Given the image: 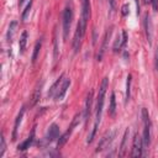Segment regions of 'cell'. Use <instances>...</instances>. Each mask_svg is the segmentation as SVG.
Returning a JSON list of instances; mask_svg holds the SVG:
<instances>
[{"label":"cell","instance_id":"obj_4","mask_svg":"<svg viewBox=\"0 0 158 158\" xmlns=\"http://www.w3.org/2000/svg\"><path fill=\"white\" fill-rule=\"evenodd\" d=\"M79 121H81V115H75L74 119H73V121H72V124H70V126H69V128H68L62 136H59V140H58V142H57V148H62V147L65 144V142L68 141L69 136L72 135L74 127L79 124Z\"/></svg>","mask_w":158,"mask_h":158},{"label":"cell","instance_id":"obj_28","mask_svg":"<svg viewBox=\"0 0 158 158\" xmlns=\"http://www.w3.org/2000/svg\"><path fill=\"white\" fill-rule=\"evenodd\" d=\"M154 68H156V70H158V47H157L156 57H154Z\"/></svg>","mask_w":158,"mask_h":158},{"label":"cell","instance_id":"obj_6","mask_svg":"<svg viewBox=\"0 0 158 158\" xmlns=\"http://www.w3.org/2000/svg\"><path fill=\"white\" fill-rule=\"evenodd\" d=\"M142 149H143V142H142V137L136 133L133 137V142H132V152H131V157L137 158L142 156Z\"/></svg>","mask_w":158,"mask_h":158},{"label":"cell","instance_id":"obj_31","mask_svg":"<svg viewBox=\"0 0 158 158\" xmlns=\"http://www.w3.org/2000/svg\"><path fill=\"white\" fill-rule=\"evenodd\" d=\"M109 3H110V8H111V10H113L114 6H115V0H109Z\"/></svg>","mask_w":158,"mask_h":158},{"label":"cell","instance_id":"obj_25","mask_svg":"<svg viewBox=\"0 0 158 158\" xmlns=\"http://www.w3.org/2000/svg\"><path fill=\"white\" fill-rule=\"evenodd\" d=\"M0 142H2V146H0V157L4 156V152L6 149V144H5V138L4 136H2V138H0Z\"/></svg>","mask_w":158,"mask_h":158},{"label":"cell","instance_id":"obj_11","mask_svg":"<svg viewBox=\"0 0 158 158\" xmlns=\"http://www.w3.org/2000/svg\"><path fill=\"white\" fill-rule=\"evenodd\" d=\"M92 108H93V90H90L88 93V97H87V103H85V110H84V120L85 122L88 124V120L90 117V114H92Z\"/></svg>","mask_w":158,"mask_h":158},{"label":"cell","instance_id":"obj_30","mask_svg":"<svg viewBox=\"0 0 158 158\" xmlns=\"http://www.w3.org/2000/svg\"><path fill=\"white\" fill-rule=\"evenodd\" d=\"M135 3H136V13H137V15H140V3H138V0H135Z\"/></svg>","mask_w":158,"mask_h":158},{"label":"cell","instance_id":"obj_22","mask_svg":"<svg viewBox=\"0 0 158 158\" xmlns=\"http://www.w3.org/2000/svg\"><path fill=\"white\" fill-rule=\"evenodd\" d=\"M131 74L127 75V81H126V95H125V100L126 103L130 100V97H131Z\"/></svg>","mask_w":158,"mask_h":158},{"label":"cell","instance_id":"obj_17","mask_svg":"<svg viewBox=\"0 0 158 158\" xmlns=\"http://www.w3.org/2000/svg\"><path fill=\"white\" fill-rule=\"evenodd\" d=\"M110 35H111V29H110L109 31H106V34H105V36H104L103 45H101L100 52H99V54H98V61H101V58H103V56H104V53H105V51H106V45H108L109 38H110Z\"/></svg>","mask_w":158,"mask_h":158},{"label":"cell","instance_id":"obj_23","mask_svg":"<svg viewBox=\"0 0 158 158\" xmlns=\"http://www.w3.org/2000/svg\"><path fill=\"white\" fill-rule=\"evenodd\" d=\"M41 46H42V41H37L36 45H35V48H34V54H32V63L36 62L37 57H38V53H40V49H41Z\"/></svg>","mask_w":158,"mask_h":158},{"label":"cell","instance_id":"obj_10","mask_svg":"<svg viewBox=\"0 0 158 158\" xmlns=\"http://www.w3.org/2000/svg\"><path fill=\"white\" fill-rule=\"evenodd\" d=\"M144 27H146V37L149 45H152V38H153V26H152V20L149 15H146L144 19Z\"/></svg>","mask_w":158,"mask_h":158},{"label":"cell","instance_id":"obj_29","mask_svg":"<svg viewBox=\"0 0 158 158\" xmlns=\"http://www.w3.org/2000/svg\"><path fill=\"white\" fill-rule=\"evenodd\" d=\"M151 3H152V6H153V10H158V0H151Z\"/></svg>","mask_w":158,"mask_h":158},{"label":"cell","instance_id":"obj_16","mask_svg":"<svg viewBox=\"0 0 158 158\" xmlns=\"http://www.w3.org/2000/svg\"><path fill=\"white\" fill-rule=\"evenodd\" d=\"M63 79H64V74H62L57 81H56V83L51 87V89H49V92H48V98H53L56 94H57V92H58V89H59V87H61V84H62V82H63Z\"/></svg>","mask_w":158,"mask_h":158},{"label":"cell","instance_id":"obj_18","mask_svg":"<svg viewBox=\"0 0 158 158\" xmlns=\"http://www.w3.org/2000/svg\"><path fill=\"white\" fill-rule=\"evenodd\" d=\"M26 43H27V31H24V32L21 34V37H20V42H19L20 53H24V52H25V48H26Z\"/></svg>","mask_w":158,"mask_h":158},{"label":"cell","instance_id":"obj_21","mask_svg":"<svg viewBox=\"0 0 158 158\" xmlns=\"http://www.w3.org/2000/svg\"><path fill=\"white\" fill-rule=\"evenodd\" d=\"M127 136H128V128L125 131V135L122 137V143H121V147H120V153L119 156L120 157H124L125 156V151H126V142H127Z\"/></svg>","mask_w":158,"mask_h":158},{"label":"cell","instance_id":"obj_1","mask_svg":"<svg viewBox=\"0 0 158 158\" xmlns=\"http://www.w3.org/2000/svg\"><path fill=\"white\" fill-rule=\"evenodd\" d=\"M109 87V78H104L103 82H101V85L99 88V94H98V103H97V114H95V124H94V127L90 132V135L88 136V140L87 142L88 143H92L93 140H94V136L97 133V130H98V126L100 124V120H101V113H103V108H104V100H105V93H106V89Z\"/></svg>","mask_w":158,"mask_h":158},{"label":"cell","instance_id":"obj_5","mask_svg":"<svg viewBox=\"0 0 158 158\" xmlns=\"http://www.w3.org/2000/svg\"><path fill=\"white\" fill-rule=\"evenodd\" d=\"M72 19H73L72 9L69 6H67L63 11V38H64V41L68 37L69 29H70V25H72Z\"/></svg>","mask_w":158,"mask_h":158},{"label":"cell","instance_id":"obj_24","mask_svg":"<svg viewBox=\"0 0 158 158\" xmlns=\"http://www.w3.org/2000/svg\"><path fill=\"white\" fill-rule=\"evenodd\" d=\"M31 8H32V0H30V3L27 4V6H26V9L24 10V13H22V21H26V19H27V16H29V13H30V10H31Z\"/></svg>","mask_w":158,"mask_h":158},{"label":"cell","instance_id":"obj_14","mask_svg":"<svg viewBox=\"0 0 158 158\" xmlns=\"http://www.w3.org/2000/svg\"><path fill=\"white\" fill-rule=\"evenodd\" d=\"M41 92H42V83L37 84V87L35 88L34 93H32V97H31V100H30V105L31 106H35L38 101H40V98H41Z\"/></svg>","mask_w":158,"mask_h":158},{"label":"cell","instance_id":"obj_9","mask_svg":"<svg viewBox=\"0 0 158 158\" xmlns=\"http://www.w3.org/2000/svg\"><path fill=\"white\" fill-rule=\"evenodd\" d=\"M69 85H70V79H69V78H64L63 82H62V84H61V87H59V89H58V92H57V94L54 95V99H56L57 101H62V100L64 99L65 93H67Z\"/></svg>","mask_w":158,"mask_h":158},{"label":"cell","instance_id":"obj_15","mask_svg":"<svg viewBox=\"0 0 158 158\" xmlns=\"http://www.w3.org/2000/svg\"><path fill=\"white\" fill-rule=\"evenodd\" d=\"M34 138H35V128L31 131V135H30L22 143H20V144L18 146V149H19V151H26L27 148H30V146H31L32 142H34Z\"/></svg>","mask_w":158,"mask_h":158},{"label":"cell","instance_id":"obj_2","mask_svg":"<svg viewBox=\"0 0 158 158\" xmlns=\"http://www.w3.org/2000/svg\"><path fill=\"white\" fill-rule=\"evenodd\" d=\"M87 21H84L82 18L81 20L78 21V25H77V30H75V34H74V40H73V48H74V52L77 53L81 48V45H82V41L84 38V35H85V30H87Z\"/></svg>","mask_w":158,"mask_h":158},{"label":"cell","instance_id":"obj_13","mask_svg":"<svg viewBox=\"0 0 158 158\" xmlns=\"http://www.w3.org/2000/svg\"><path fill=\"white\" fill-rule=\"evenodd\" d=\"M90 18V3L89 0H82V19L88 22Z\"/></svg>","mask_w":158,"mask_h":158},{"label":"cell","instance_id":"obj_26","mask_svg":"<svg viewBox=\"0 0 158 158\" xmlns=\"http://www.w3.org/2000/svg\"><path fill=\"white\" fill-rule=\"evenodd\" d=\"M54 59L57 61V58H58V47H57V32L54 31Z\"/></svg>","mask_w":158,"mask_h":158},{"label":"cell","instance_id":"obj_7","mask_svg":"<svg viewBox=\"0 0 158 158\" xmlns=\"http://www.w3.org/2000/svg\"><path fill=\"white\" fill-rule=\"evenodd\" d=\"M115 135H116V131H115V130L108 132V133L100 140V142H99V144H98V148H97V152H100V151H103V149H105V148H109V146L111 144V142H113L114 138H115Z\"/></svg>","mask_w":158,"mask_h":158},{"label":"cell","instance_id":"obj_32","mask_svg":"<svg viewBox=\"0 0 158 158\" xmlns=\"http://www.w3.org/2000/svg\"><path fill=\"white\" fill-rule=\"evenodd\" d=\"M25 2H26V0H19V5L21 6V5H22V4L25 3Z\"/></svg>","mask_w":158,"mask_h":158},{"label":"cell","instance_id":"obj_8","mask_svg":"<svg viewBox=\"0 0 158 158\" xmlns=\"http://www.w3.org/2000/svg\"><path fill=\"white\" fill-rule=\"evenodd\" d=\"M59 136V127H58V125H56V124H52L51 126H49V128H48V131H47V133H46V136H45V140H43V144H46V143H51L52 141H54L57 137Z\"/></svg>","mask_w":158,"mask_h":158},{"label":"cell","instance_id":"obj_19","mask_svg":"<svg viewBox=\"0 0 158 158\" xmlns=\"http://www.w3.org/2000/svg\"><path fill=\"white\" fill-rule=\"evenodd\" d=\"M16 26H18V22H16V21H13V22L10 24V26H9L8 35H6V40H8L9 42H11L13 38H14V34H15V31H16Z\"/></svg>","mask_w":158,"mask_h":158},{"label":"cell","instance_id":"obj_3","mask_svg":"<svg viewBox=\"0 0 158 158\" xmlns=\"http://www.w3.org/2000/svg\"><path fill=\"white\" fill-rule=\"evenodd\" d=\"M142 120H143V136H142V142H143V147L148 148L149 143H151V121H149V116H148V111L147 109H142Z\"/></svg>","mask_w":158,"mask_h":158},{"label":"cell","instance_id":"obj_27","mask_svg":"<svg viewBox=\"0 0 158 158\" xmlns=\"http://www.w3.org/2000/svg\"><path fill=\"white\" fill-rule=\"evenodd\" d=\"M128 11H130V8H128L127 4H125V5L121 8V14H122V16H127V15H128Z\"/></svg>","mask_w":158,"mask_h":158},{"label":"cell","instance_id":"obj_12","mask_svg":"<svg viewBox=\"0 0 158 158\" xmlns=\"http://www.w3.org/2000/svg\"><path fill=\"white\" fill-rule=\"evenodd\" d=\"M24 114H25V108H21V110H20L19 115L16 116L15 124H14V131H13V141H16V138H18V132H19V127H20V124H21V121H22Z\"/></svg>","mask_w":158,"mask_h":158},{"label":"cell","instance_id":"obj_20","mask_svg":"<svg viewBox=\"0 0 158 158\" xmlns=\"http://www.w3.org/2000/svg\"><path fill=\"white\" fill-rule=\"evenodd\" d=\"M115 113H116V100H115V94L113 93V94H111V98H110L109 114H110L111 116H115Z\"/></svg>","mask_w":158,"mask_h":158},{"label":"cell","instance_id":"obj_33","mask_svg":"<svg viewBox=\"0 0 158 158\" xmlns=\"http://www.w3.org/2000/svg\"><path fill=\"white\" fill-rule=\"evenodd\" d=\"M144 3H146V4H148V3H151V0H144Z\"/></svg>","mask_w":158,"mask_h":158}]
</instances>
